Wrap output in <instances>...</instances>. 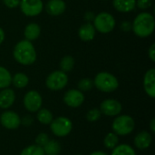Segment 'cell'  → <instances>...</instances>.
I'll return each mask as SVG.
<instances>
[{"instance_id":"25","label":"cell","mask_w":155,"mask_h":155,"mask_svg":"<svg viewBox=\"0 0 155 155\" xmlns=\"http://www.w3.org/2000/svg\"><path fill=\"white\" fill-rule=\"evenodd\" d=\"M12 82V75L10 72L3 67L0 66V89H5L7 88Z\"/></svg>"},{"instance_id":"6","label":"cell","mask_w":155,"mask_h":155,"mask_svg":"<svg viewBox=\"0 0 155 155\" xmlns=\"http://www.w3.org/2000/svg\"><path fill=\"white\" fill-rule=\"evenodd\" d=\"M51 132L57 137H65L67 136L73 129L72 121L64 116H60L53 121L50 124Z\"/></svg>"},{"instance_id":"29","label":"cell","mask_w":155,"mask_h":155,"mask_svg":"<svg viewBox=\"0 0 155 155\" xmlns=\"http://www.w3.org/2000/svg\"><path fill=\"white\" fill-rule=\"evenodd\" d=\"M101 115H102V114H101L100 110L97 108H94V109H91L90 111L87 112L86 119H87V121L94 123V122H97L101 118Z\"/></svg>"},{"instance_id":"9","label":"cell","mask_w":155,"mask_h":155,"mask_svg":"<svg viewBox=\"0 0 155 155\" xmlns=\"http://www.w3.org/2000/svg\"><path fill=\"white\" fill-rule=\"evenodd\" d=\"M20 9L26 16H36L43 11L44 4L42 0H20Z\"/></svg>"},{"instance_id":"1","label":"cell","mask_w":155,"mask_h":155,"mask_svg":"<svg viewBox=\"0 0 155 155\" xmlns=\"http://www.w3.org/2000/svg\"><path fill=\"white\" fill-rule=\"evenodd\" d=\"M13 56L18 64L23 65H30L36 60V52L35 46L30 41L22 40L15 45Z\"/></svg>"},{"instance_id":"17","label":"cell","mask_w":155,"mask_h":155,"mask_svg":"<svg viewBox=\"0 0 155 155\" xmlns=\"http://www.w3.org/2000/svg\"><path fill=\"white\" fill-rule=\"evenodd\" d=\"M96 30L91 23H85L82 25L78 30V35L82 41L88 42L94 38Z\"/></svg>"},{"instance_id":"14","label":"cell","mask_w":155,"mask_h":155,"mask_svg":"<svg viewBox=\"0 0 155 155\" xmlns=\"http://www.w3.org/2000/svg\"><path fill=\"white\" fill-rule=\"evenodd\" d=\"M66 8V4L64 0H49L46 3L45 9L48 15L58 16L62 15Z\"/></svg>"},{"instance_id":"18","label":"cell","mask_w":155,"mask_h":155,"mask_svg":"<svg viewBox=\"0 0 155 155\" xmlns=\"http://www.w3.org/2000/svg\"><path fill=\"white\" fill-rule=\"evenodd\" d=\"M113 5L119 12L128 13L135 8L136 0H113Z\"/></svg>"},{"instance_id":"10","label":"cell","mask_w":155,"mask_h":155,"mask_svg":"<svg viewBox=\"0 0 155 155\" xmlns=\"http://www.w3.org/2000/svg\"><path fill=\"white\" fill-rule=\"evenodd\" d=\"M0 124L7 130H15L21 124V118L14 111H5L0 115Z\"/></svg>"},{"instance_id":"30","label":"cell","mask_w":155,"mask_h":155,"mask_svg":"<svg viewBox=\"0 0 155 155\" xmlns=\"http://www.w3.org/2000/svg\"><path fill=\"white\" fill-rule=\"evenodd\" d=\"M48 141H49V137L45 133H41L35 137V144L41 147H44L47 143Z\"/></svg>"},{"instance_id":"7","label":"cell","mask_w":155,"mask_h":155,"mask_svg":"<svg viewBox=\"0 0 155 155\" xmlns=\"http://www.w3.org/2000/svg\"><path fill=\"white\" fill-rule=\"evenodd\" d=\"M68 84V76L66 73L57 70L52 72L45 80L46 87L51 91H60Z\"/></svg>"},{"instance_id":"13","label":"cell","mask_w":155,"mask_h":155,"mask_svg":"<svg viewBox=\"0 0 155 155\" xmlns=\"http://www.w3.org/2000/svg\"><path fill=\"white\" fill-rule=\"evenodd\" d=\"M143 88L151 98H155V69L148 70L143 77Z\"/></svg>"},{"instance_id":"11","label":"cell","mask_w":155,"mask_h":155,"mask_svg":"<svg viewBox=\"0 0 155 155\" xmlns=\"http://www.w3.org/2000/svg\"><path fill=\"white\" fill-rule=\"evenodd\" d=\"M100 112L106 116H117L123 110L121 103L115 99H106L100 104Z\"/></svg>"},{"instance_id":"5","label":"cell","mask_w":155,"mask_h":155,"mask_svg":"<svg viewBox=\"0 0 155 155\" xmlns=\"http://www.w3.org/2000/svg\"><path fill=\"white\" fill-rule=\"evenodd\" d=\"M94 26L96 31L102 34H108L115 27L114 17L107 12H102L94 18Z\"/></svg>"},{"instance_id":"16","label":"cell","mask_w":155,"mask_h":155,"mask_svg":"<svg viewBox=\"0 0 155 155\" xmlns=\"http://www.w3.org/2000/svg\"><path fill=\"white\" fill-rule=\"evenodd\" d=\"M15 100V94L14 90L10 88L2 89L0 92V108L8 109L10 108Z\"/></svg>"},{"instance_id":"35","label":"cell","mask_w":155,"mask_h":155,"mask_svg":"<svg viewBox=\"0 0 155 155\" xmlns=\"http://www.w3.org/2000/svg\"><path fill=\"white\" fill-rule=\"evenodd\" d=\"M33 123V118L31 116H25L23 119H21V124H23L25 126H29Z\"/></svg>"},{"instance_id":"19","label":"cell","mask_w":155,"mask_h":155,"mask_svg":"<svg viewBox=\"0 0 155 155\" xmlns=\"http://www.w3.org/2000/svg\"><path fill=\"white\" fill-rule=\"evenodd\" d=\"M41 34V27L39 25L35 23H30L28 24L24 31V35L25 37V40L27 41H34L36 40Z\"/></svg>"},{"instance_id":"37","label":"cell","mask_w":155,"mask_h":155,"mask_svg":"<svg viewBox=\"0 0 155 155\" xmlns=\"http://www.w3.org/2000/svg\"><path fill=\"white\" fill-rule=\"evenodd\" d=\"M5 40V32L4 30L0 27V45L4 42Z\"/></svg>"},{"instance_id":"8","label":"cell","mask_w":155,"mask_h":155,"mask_svg":"<svg viewBox=\"0 0 155 155\" xmlns=\"http://www.w3.org/2000/svg\"><path fill=\"white\" fill-rule=\"evenodd\" d=\"M24 106L25 108L30 112V113H36L37 111H39L41 109L42 104H43V99L41 94L35 91V90H32L27 92L25 96H24Z\"/></svg>"},{"instance_id":"32","label":"cell","mask_w":155,"mask_h":155,"mask_svg":"<svg viewBox=\"0 0 155 155\" xmlns=\"http://www.w3.org/2000/svg\"><path fill=\"white\" fill-rule=\"evenodd\" d=\"M4 5L11 9H14L15 7H17L20 4V0H3Z\"/></svg>"},{"instance_id":"23","label":"cell","mask_w":155,"mask_h":155,"mask_svg":"<svg viewBox=\"0 0 155 155\" xmlns=\"http://www.w3.org/2000/svg\"><path fill=\"white\" fill-rule=\"evenodd\" d=\"M74 64H75V61L72 55H64L60 61L59 67L61 71L64 73H68L73 70Z\"/></svg>"},{"instance_id":"20","label":"cell","mask_w":155,"mask_h":155,"mask_svg":"<svg viewBox=\"0 0 155 155\" xmlns=\"http://www.w3.org/2000/svg\"><path fill=\"white\" fill-rule=\"evenodd\" d=\"M28 83H29V78L27 77L26 74H25L23 73L15 74L12 77V82H11V84H13V85L18 89L25 88L28 84Z\"/></svg>"},{"instance_id":"36","label":"cell","mask_w":155,"mask_h":155,"mask_svg":"<svg viewBox=\"0 0 155 155\" xmlns=\"http://www.w3.org/2000/svg\"><path fill=\"white\" fill-rule=\"evenodd\" d=\"M150 129H151V131H152V133L153 134L155 133V119L154 118H153L152 120H151V122H150Z\"/></svg>"},{"instance_id":"21","label":"cell","mask_w":155,"mask_h":155,"mask_svg":"<svg viewBox=\"0 0 155 155\" xmlns=\"http://www.w3.org/2000/svg\"><path fill=\"white\" fill-rule=\"evenodd\" d=\"M111 155H136L134 149L129 144H118L112 150Z\"/></svg>"},{"instance_id":"15","label":"cell","mask_w":155,"mask_h":155,"mask_svg":"<svg viewBox=\"0 0 155 155\" xmlns=\"http://www.w3.org/2000/svg\"><path fill=\"white\" fill-rule=\"evenodd\" d=\"M153 142V137L152 134L146 131L140 132L139 134H136L134 137V145L137 149L139 150H146L148 149Z\"/></svg>"},{"instance_id":"34","label":"cell","mask_w":155,"mask_h":155,"mask_svg":"<svg viewBox=\"0 0 155 155\" xmlns=\"http://www.w3.org/2000/svg\"><path fill=\"white\" fill-rule=\"evenodd\" d=\"M121 29L124 32H129L132 30V24L129 21H124L121 25Z\"/></svg>"},{"instance_id":"33","label":"cell","mask_w":155,"mask_h":155,"mask_svg":"<svg viewBox=\"0 0 155 155\" xmlns=\"http://www.w3.org/2000/svg\"><path fill=\"white\" fill-rule=\"evenodd\" d=\"M148 56L152 62H155V44H152L148 50Z\"/></svg>"},{"instance_id":"26","label":"cell","mask_w":155,"mask_h":155,"mask_svg":"<svg viewBox=\"0 0 155 155\" xmlns=\"http://www.w3.org/2000/svg\"><path fill=\"white\" fill-rule=\"evenodd\" d=\"M119 144V136L114 133H109L104 139V145L109 150H113Z\"/></svg>"},{"instance_id":"24","label":"cell","mask_w":155,"mask_h":155,"mask_svg":"<svg viewBox=\"0 0 155 155\" xmlns=\"http://www.w3.org/2000/svg\"><path fill=\"white\" fill-rule=\"evenodd\" d=\"M36 113H37L36 118H37L38 122L41 123L42 124H45V125L50 124L54 119L53 114L48 109H40Z\"/></svg>"},{"instance_id":"2","label":"cell","mask_w":155,"mask_h":155,"mask_svg":"<svg viewBox=\"0 0 155 155\" xmlns=\"http://www.w3.org/2000/svg\"><path fill=\"white\" fill-rule=\"evenodd\" d=\"M155 28V20L151 13L143 12L139 14L132 24V30L134 33L142 38L150 36Z\"/></svg>"},{"instance_id":"22","label":"cell","mask_w":155,"mask_h":155,"mask_svg":"<svg viewBox=\"0 0 155 155\" xmlns=\"http://www.w3.org/2000/svg\"><path fill=\"white\" fill-rule=\"evenodd\" d=\"M45 155H58L61 151L59 143L55 140H49L47 143L43 147Z\"/></svg>"},{"instance_id":"38","label":"cell","mask_w":155,"mask_h":155,"mask_svg":"<svg viewBox=\"0 0 155 155\" xmlns=\"http://www.w3.org/2000/svg\"><path fill=\"white\" fill-rule=\"evenodd\" d=\"M90 155H108L106 153L104 152H102V151H95V152H93Z\"/></svg>"},{"instance_id":"4","label":"cell","mask_w":155,"mask_h":155,"mask_svg":"<svg viewBox=\"0 0 155 155\" xmlns=\"http://www.w3.org/2000/svg\"><path fill=\"white\" fill-rule=\"evenodd\" d=\"M135 127V122L134 118L127 114H123L117 116L113 124L112 129L115 134L118 136H125L131 134Z\"/></svg>"},{"instance_id":"27","label":"cell","mask_w":155,"mask_h":155,"mask_svg":"<svg viewBox=\"0 0 155 155\" xmlns=\"http://www.w3.org/2000/svg\"><path fill=\"white\" fill-rule=\"evenodd\" d=\"M20 155H45L43 147L36 144H32L22 150Z\"/></svg>"},{"instance_id":"28","label":"cell","mask_w":155,"mask_h":155,"mask_svg":"<svg viewBox=\"0 0 155 155\" xmlns=\"http://www.w3.org/2000/svg\"><path fill=\"white\" fill-rule=\"evenodd\" d=\"M94 87V81L90 78H83L78 82V90L81 92H88Z\"/></svg>"},{"instance_id":"12","label":"cell","mask_w":155,"mask_h":155,"mask_svg":"<svg viewBox=\"0 0 155 155\" xmlns=\"http://www.w3.org/2000/svg\"><path fill=\"white\" fill-rule=\"evenodd\" d=\"M84 102L83 92L77 89L68 90L64 95V103L71 108H78Z\"/></svg>"},{"instance_id":"39","label":"cell","mask_w":155,"mask_h":155,"mask_svg":"<svg viewBox=\"0 0 155 155\" xmlns=\"http://www.w3.org/2000/svg\"><path fill=\"white\" fill-rule=\"evenodd\" d=\"M76 155H82V154H76Z\"/></svg>"},{"instance_id":"3","label":"cell","mask_w":155,"mask_h":155,"mask_svg":"<svg viewBox=\"0 0 155 155\" xmlns=\"http://www.w3.org/2000/svg\"><path fill=\"white\" fill-rule=\"evenodd\" d=\"M93 81L94 86L104 93L114 92L119 87L118 79L108 72H101L97 74Z\"/></svg>"},{"instance_id":"31","label":"cell","mask_w":155,"mask_h":155,"mask_svg":"<svg viewBox=\"0 0 155 155\" xmlns=\"http://www.w3.org/2000/svg\"><path fill=\"white\" fill-rule=\"evenodd\" d=\"M153 5V0H136V5L140 9H147Z\"/></svg>"}]
</instances>
